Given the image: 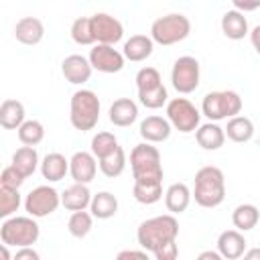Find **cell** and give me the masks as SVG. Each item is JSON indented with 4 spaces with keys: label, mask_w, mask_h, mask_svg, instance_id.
Instances as JSON below:
<instances>
[{
    "label": "cell",
    "mask_w": 260,
    "mask_h": 260,
    "mask_svg": "<svg viewBox=\"0 0 260 260\" xmlns=\"http://www.w3.org/2000/svg\"><path fill=\"white\" fill-rule=\"evenodd\" d=\"M179 236V221L175 213H165L156 217L144 219L136 230L138 246L154 254L158 248H162L169 242H177Z\"/></svg>",
    "instance_id": "cell-1"
},
{
    "label": "cell",
    "mask_w": 260,
    "mask_h": 260,
    "mask_svg": "<svg viewBox=\"0 0 260 260\" xmlns=\"http://www.w3.org/2000/svg\"><path fill=\"white\" fill-rule=\"evenodd\" d=\"M193 199L199 207L213 209L223 203L225 199V177L219 167L207 165L201 167L195 173V189H193Z\"/></svg>",
    "instance_id": "cell-2"
},
{
    "label": "cell",
    "mask_w": 260,
    "mask_h": 260,
    "mask_svg": "<svg viewBox=\"0 0 260 260\" xmlns=\"http://www.w3.org/2000/svg\"><path fill=\"white\" fill-rule=\"evenodd\" d=\"M130 169L134 181L140 183H162L165 171H162V160L160 152L152 142H140L132 148L130 152Z\"/></svg>",
    "instance_id": "cell-3"
},
{
    "label": "cell",
    "mask_w": 260,
    "mask_h": 260,
    "mask_svg": "<svg viewBox=\"0 0 260 260\" xmlns=\"http://www.w3.org/2000/svg\"><path fill=\"white\" fill-rule=\"evenodd\" d=\"M69 122L75 130H93L100 122V98L91 89H77L69 104Z\"/></svg>",
    "instance_id": "cell-4"
},
{
    "label": "cell",
    "mask_w": 260,
    "mask_h": 260,
    "mask_svg": "<svg viewBox=\"0 0 260 260\" xmlns=\"http://www.w3.org/2000/svg\"><path fill=\"white\" fill-rule=\"evenodd\" d=\"M41 236V228L37 223V217L32 215H10L0 225V240L12 248L32 246L37 244Z\"/></svg>",
    "instance_id": "cell-5"
},
{
    "label": "cell",
    "mask_w": 260,
    "mask_h": 260,
    "mask_svg": "<svg viewBox=\"0 0 260 260\" xmlns=\"http://www.w3.org/2000/svg\"><path fill=\"white\" fill-rule=\"evenodd\" d=\"M191 32V20L181 12H171L156 18L150 26V37L156 45L171 47L185 41Z\"/></svg>",
    "instance_id": "cell-6"
},
{
    "label": "cell",
    "mask_w": 260,
    "mask_h": 260,
    "mask_svg": "<svg viewBox=\"0 0 260 260\" xmlns=\"http://www.w3.org/2000/svg\"><path fill=\"white\" fill-rule=\"evenodd\" d=\"M242 98L234 89H221V91H209L205 93L201 102V112L207 116L211 122H219L232 116H238L242 112Z\"/></svg>",
    "instance_id": "cell-7"
},
{
    "label": "cell",
    "mask_w": 260,
    "mask_h": 260,
    "mask_svg": "<svg viewBox=\"0 0 260 260\" xmlns=\"http://www.w3.org/2000/svg\"><path fill=\"white\" fill-rule=\"evenodd\" d=\"M201 79V67L199 61L191 55H183L173 63L171 69V83L177 89V93H191L199 87Z\"/></svg>",
    "instance_id": "cell-8"
},
{
    "label": "cell",
    "mask_w": 260,
    "mask_h": 260,
    "mask_svg": "<svg viewBox=\"0 0 260 260\" xmlns=\"http://www.w3.org/2000/svg\"><path fill=\"white\" fill-rule=\"evenodd\" d=\"M167 118L175 130L189 134L199 128L201 114L187 98H173L167 102Z\"/></svg>",
    "instance_id": "cell-9"
},
{
    "label": "cell",
    "mask_w": 260,
    "mask_h": 260,
    "mask_svg": "<svg viewBox=\"0 0 260 260\" xmlns=\"http://www.w3.org/2000/svg\"><path fill=\"white\" fill-rule=\"evenodd\" d=\"M59 205H61V195L51 185H39V187H35L26 195V199H24V211L28 215L37 217V219L55 213Z\"/></svg>",
    "instance_id": "cell-10"
},
{
    "label": "cell",
    "mask_w": 260,
    "mask_h": 260,
    "mask_svg": "<svg viewBox=\"0 0 260 260\" xmlns=\"http://www.w3.org/2000/svg\"><path fill=\"white\" fill-rule=\"evenodd\" d=\"M124 61H126L124 53L114 49V45L98 43L89 51V63L100 73H118L124 69Z\"/></svg>",
    "instance_id": "cell-11"
},
{
    "label": "cell",
    "mask_w": 260,
    "mask_h": 260,
    "mask_svg": "<svg viewBox=\"0 0 260 260\" xmlns=\"http://www.w3.org/2000/svg\"><path fill=\"white\" fill-rule=\"evenodd\" d=\"M91 26H93V37L95 43H104V45H116L122 41L124 37V26L122 22L108 14V12H98L91 16Z\"/></svg>",
    "instance_id": "cell-12"
},
{
    "label": "cell",
    "mask_w": 260,
    "mask_h": 260,
    "mask_svg": "<svg viewBox=\"0 0 260 260\" xmlns=\"http://www.w3.org/2000/svg\"><path fill=\"white\" fill-rule=\"evenodd\" d=\"M98 158L93 152L79 150L69 158V175L75 183H91L98 173Z\"/></svg>",
    "instance_id": "cell-13"
},
{
    "label": "cell",
    "mask_w": 260,
    "mask_h": 260,
    "mask_svg": "<svg viewBox=\"0 0 260 260\" xmlns=\"http://www.w3.org/2000/svg\"><path fill=\"white\" fill-rule=\"evenodd\" d=\"M91 71H93V67L89 63V57H83V55H77V53L67 55L61 63L63 77L73 85H81V83L89 81Z\"/></svg>",
    "instance_id": "cell-14"
},
{
    "label": "cell",
    "mask_w": 260,
    "mask_h": 260,
    "mask_svg": "<svg viewBox=\"0 0 260 260\" xmlns=\"http://www.w3.org/2000/svg\"><path fill=\"white\" fill-rule=\"evenodd\" d=\"M246 246H248V242L240 230H225L217 238V250H219L221 258H228V260L242 258L246 252Z\"/></svg>",
    "instance_id": "cell-15"
},
{
    "label": "cell",
    "mask_w": 260,
    "mask_h": 260,
    "mask_svg": "<svg viewBox=\"0 0 260 260\" xmlns=\"http://www.w3.org/2000/svg\"><path fill=\"white\" fill-rule=\"evenodd\" d=\"M14 37L22 45H39L45 37V24L37 16H24L14 24Z\"/></svg>",
    "instance_id": "cell-16"
},
{
    "label": "cell",
    "mask_w": 260,
    "mask_h": 260,
    "mask_svg": "<svg viewBox=\"0 0 260 260\" xmlns=\"http://www.w3.org/2000/svg\"><path fill=\"white\" fill-rule=\"evenodd\" d=\"M171 122L169 118H162V116H146L142 122H140V136L146 140V142H165L169 136H171Z\"/></svg>",
    "instance_id": "cell-17"
},
{
    "label": "cell",
    "mask_w": 260,
    "mask_h": 260,
    "mask_svg": "<svg viewBox=\"0 0 260 260\" xmlns=\"http://www.w3.org/2000/svg\"><path fill=\"white\" fill-rule=\"evenodd\" d=\"M110 122L118 128H126L132 126L138 118V106L134 100L130 98H118L114 100V104L110 106Z\"/></svg>",
    "instance_id": "cell-18"
},
{
    "label": "cell",
    "mask_w": 260,
    "mask_h": 260,
    "mask_svg": "<svg viewBox=\"0 0 260 260\" xmlns=\"http://www.w3.org/2000/svg\"><path fill=\"white\" fill-rule=\"evenodd\" d=\"M195 140L203 150H219L225 142V130L217 122L209 120L207 124H199L195 130Z\"/></svg>",
    "instance_id": "cell-19"
},
{
    "label": "cell",
    "mask_w": 260,
    "mask_h": 260,
    "mask_svg": "<svg viewBox=\"0 0 260 260\" xmlns=\"http://www.w3.org/2000/svg\"><path fill=\"white\" fill-rule=\"evenodd\" d=\"M154 51V41L152 37H146V35H132L126 43H124V57L132 63H140L144 59H148Z\"/></svg>",
    "instance_id": "cell-20"
},
{
    "label": "cell",
    "mask_w": 260,
    "mask_h": 260,
    "mask_svg": "<svg viewBox=\"0 0 260 260\" xmlns=\"http://www.w3.org/2000/svg\"><path fill=\"white\" fill-rule=\"evenodd\" d=\"M91 197H93V195L89 193L87 183H73L71 187H67V189L61 193V205H63L67 211H79V209L89 207Z\"/></svg>",
    "instance_id": "cell-21"
},
{
    "label": "cell",
    "mask_w": 260,
    "mask_h": 260,
    "mask_svg": "<svg viewBox=\"0 0 260 260\" xmlns=\"http://www.w3.org/2000/svg\"><path fill=\"white\" fill-rule=\"evenodd\" d=\"M191 197H193V193L185 183H173L165 191V205L171 213L179 215V213L187 211V207L191 203Z\"/></svg>",
    "instance_id": "cell-22"
},
{
    "label": "cell",
    "mask_w": 260,
    "mask_h": 260,
    "mask_svg": "<svg viewBox=\"0 0 260 260\" xmlns=\"http://www.w3.org/2000/svg\"><path fill=\"white\" fill-rule=\"evenodd\" d=\"M67 173H69V160L61 152H49L41 160V175L49 183H57V181L65 179Z\"/></svg>",
    "instance_id": "cell-23"
},
{
    "label": "cell",
    "mask_w": 260,
    "mask_h": 260,
    "mask_svg": "<svg viewBox=\"0 0 260 260\" xmlns=\"http://www.w3.org/2000/svg\"><path fill=\"white\" fill-rule=\"evenodd\" d=\"M26 120V112L22 102L18 100H4L0 106V126L6 130H18Z\"/></svg>",
    "instance_id": "cell-24"
},
{
    "label": "cell",
    "mask_w": 260,
    "mask_h": 260,
    "mask_svg": "<svg viewBox=\"0 0 260 260\" xmlns=\"http://www.w3.org/2000/svg\"><path fill=\"white\" fill-rule=\"evenodd\" d=\"M221 32L228 37V39H232V41H240V39H244L250 30H248V20H246V16H244V12H240V10H228L223 16H221Z\"/></svg>",
    "instance_id": "cell-25"
},
{
    "label": "cell",
    "mask_w": 260,
    "mask_h": 260,
    "mask_svg": "<svg viewBox=\"0 0 260 260\" xmlns=\"http://www.w3.org/2000/svg\"><path fill=\"white\" fill-rule=\"evenodd\" d=\"M24 179L26 177H30L35 171H37V167L41 165L39 162V152H37V148L35 146H20V148H16L14 150V154H12V162H10Z\"/></svg>",
    "instance_id": "cell-26"
},
{
    "label": "cell",
    "mask_w": 260,
    "mask_h": 260,
    "mask_svg": "<svg viewBox=\"0 0 260 260\" xmlns=\"http://www.w3.org/2000/svg\"><path fill=\"white\" fill-rule=\"evenodd\" d=\"M225 130V136L232 140V142H238V144H244L248 140H252L254 136V124L250 118L246 116H232L228 120V126L223 128Z\"/></svg>",
    "instance_id": "cell-27"
},
{
    "label": "cell",
    "mask_w": 260,
    "mask_h": 260,
    "mask_svg": "<svg viewBox=\"0 0 260 260\" xmlns=\"http://www.w3.org/2000/svg\"><path fill=\"white\" fill-rule=\"evenodd\" d=\"M89 211L93 213V217L98 219H110L118 213V199L114 193L110 191H100L91 197L89 203Z\"/></svg>",
    "instance_id": "cell-28"
},
{
    "label": "cell",
    "mask_w": 260,
    "mask_h": 260,
    "mask_svg": "<svg viewBox=\"0 0 260 260\" xmlns=\"http://www.w3.org/2000/svg\"><path fill=\"white\" fill-rule=\"evenodd\" d=\"M260 221V211L256 205L252 203H240L234 211H232V223L236 230L240 232H250L258 225Z\"/></svg>",
    "instance_id": "cell-29"
},
{
    "label": "cell",
    "mask_w": 260,
    "mask_h": 260,
    "mask_svg": "<svg viewBox=\"0 0 260 260\" xmlns=\"http://www.w3.org/2000/svg\"><path fill=\"white\" fill-rule=\"evenodd\" d=\"M98 165H100V171H102L108 179L120 177V175L124 173V169H126V154H124V148L118 146V148H116L114 152H110L108 156L100 158Z\"/></svg>",
    "instance_id": "cell-30"
},
{
    "label": "cell",
    "mask_w": 260,
    "mask_h": 260,
    "mask_svg": "<svg viewBox=\"0 0 260 260\" xmlns=\"http://www.w3.org/2000/svg\"><path fill=\"white\" fill-rule=\"evenodd\" d=\"M132 195L142 205H154L156 201L162 199V183H140V181H134Z\"/></svg>",
    "instance_id": "cell-31"
},
{
    "label": "cell",
    "mask_w": 260,
    "mask_h": 260,
    "mask_svg": "<svg viewBox=\"0 0 260 260\" xmlns=\"http://www.w3.org/2000/svg\"><path fill=\"white\" fill-rule=\"evenodd\" d=\"M93 228V213L91 211H85V209H79V211H73L69 221H67V230L73 238L81 240L85 238Z\"/></svg>",
    "instance_id": "cell-32"
},
{
    "label": "cell",
    "mask_w": 260,
    "mask_h": 260,
    "mask_svg": "<svg viewBox=\"0 0 260 260\" xmlns=\"http://www.w3.org/2000/svg\"><path fill=\"white\" fill-rule=\"evenodd\" d=\"M71 39L77 45H93L95 37H93V26H91V16H79L73 20L71 24Z\"/></svg>",
    "instance_id": "cell-33"
},
{
    "label": "cell",
    "mask_w": 260,
    "mask_h": 260,
    "mask_svg": "<svg viewBox=\"0 0 260 260\" xmlns=\"http://www.w3.org/2000/svg\"><path fill=\"white\" fill-rule=\"evenodd\" d=\"M45 138V126L39 120H24L18 128V140L26 146H37Z\"/></svg>",
    "instance_id": "cell-34"
},
{
    "label": "cell",
    "mask_w": 260,
    "mask_h": 260,
    "mask_svg": "<svg viewBox=\"0 0 260 260\" xmlns=\"http://www.w3.org/2000/svg\"><path fill=\"white\" fill-rule=\"evenodd\" d=\"M138 102L148 108V110H158L162 108L167 102H169V93H167V87L160 83L156 87H150V89H142L138 91Z\"/></svg>",
    "instance_id": "cell-35"
},
{
    "label": "cell",
    "mask_w": 260,
    "mask_h": 260,
    "mask_svg": "<svg viewBox=\"0 0 260 260\" xmlns=\"http://www.w3.org/2000/svg\"><path fill=\"white\" fill-rule=\"evenodd\" d=\"M118 146H120L118 144V138L112 132H98L91 138V152L95 154L98 160L104 158V156H108L110 152H114Z\"/></svg>",
    "instance_id": "cell-36"
},
{
    "label": "cell",
    "mask_w": 260,
    "mask_h": 260,
    "mask_svg": "<svg viewBox=\"0 0 260 260\" xmlns=\"http://www.w3.org/2000/svg\"><path fill=\"white\" fill-rule=\"evenodd\" d=\"M20 207V193L18 189L12 187H2L0 185V217H10L18 211Z\"/></svg>",
    "instance_id": "cell-37"
},
{
    "label": "cell",
    "mask_w": 260,
    "mask_h": 260,
    "mask_svg": "<svg viewBox=\"0 0 260 260\" xmlns=\"http://www.w3.org/2000/svg\"><path fill=\"white\" fill-rule=\"evenodd\" d=\"M160 83H162V77H160L158 69H154V67H142V69L136 73V87H138V91L156 87V85H160Z\"/></svg>",
    "instance_id": "cell-38"
},
{
    "label": "cell",
    "mask_w": 260,
    "mask_h": 260,
    "mask_svg": "<svg viewBox=\"0 0 260 260\" xmlns=\"http://www.w3.org/2000/svg\"><path fill=\"white\" fill-rule=\"evenodd\" d=\"M24 183V177L12 167V165H8L4 171H2V175H0V185L2 187H12V189H20V185Z\"/></svg>",
    "instance_id": "cell-39"
},
{
    "label": "cell",
    "mask_w": 260,
    "mask_h": 260,
    "mask_svg": "<svg viewBox=\"0 0 260 260\" xmlns=\"http://www.w3.org/2000/svg\"><path fill=\"white\" fill-rule=\"evenodd\" d=\"M156 260H175L179 256V248H177V242H169L165 244L162 248H158L154 254H152Z\"/></svg>",
    "instance_id": "cell-40"
},
{
    "label": "cell",
    "mask_w": 260,
    "mask_h": 260,
    "mask_svg": "<svg viewBox=\"0 0 260 260\" xmlns=\"http://www.w3.org/2000/svg\"><path fill=\"white\" fill-rule=\"evenodd\" d=\"M232 4L240 12H254L260 8V0H232Z\"/></svg>",
    "instance_id": "cell-41"
},
{
    "label": "cell",
    "mask_w": 260,
    "mask_h": 260,
    "mask_svg": "<svg viewBox=\"0 0 260 260\" xmlns=\"http://www.w3.org/2000/svg\"><path fill=\"white\" fill-rule=\"evenodd\" d=\"M24 258H28V260H39L41 256H39L37 250H32V246H22V248H18V250L14 252V260H24Z\"/></svg>",
    "instance_id": "cell-42"
},
{
    "label": "cell",
    "mask_w": 260,
    "mask_h": 260,
    "mask_svg": "<svg viewBox=\"0 0 260 260\" xmlns=\"http://www.w3.org/2000/svg\"><path fill=\"white\" fill-rule=\"evenodd\" d=\"M124 258H148V250H122L118 254V260H124Z\"/></svg>",
    "instance_id": "cell-43"
},
{
    "label": "cell",
    "mask_w": 260,
    "mask_h": 260,
    "mask_svg": "<svg viewBox=\"0 0 260 260\" xmlns=\"http://www.w3.org/2000/svg\"><path fill=\"white\" fill-rule=\"evenodd\" d=\"M250 41H252V47L256 49V53L260 55V24L250 30Z\"/></svg>",
    "instance_id": "cell-44"
},
{
    "label": "cell",
    "mask_w": 260,
    "mask_h": 260,
    "mask_svg": "<svg viewBox=\"0 0 260 260\" xmlns=\"http://www.w3.org/2000/svg\"><path fill=\"white\" fill-rule=\"evenodd\" d=\"M199 260H221V254H219V250L217 252L207 250V252H201L199 254Z\"/></svg>",
    "instance_id": "cell-45"
},
{
    "label": "cell",
    "mask_w": 260,
    "mask_h": 260,
    "mask_svg": "<svg viewBox=\"0 0 260 260\" xmlns=\"http://www.w3.org/2000/svg\"><path fill=\"white\" fill-rule=\"evenodd\" d=\"M244 258H246V260H260V248L246 250V252H244Z\"/></svg>",
    "instance_id": "cell-46"
},
{
    "label": "cell",
    "mask_w": 260,
    "mask_h": 260,
    "mask_svg": "<svg viewBox=\"0 0 260 260\" xmlns=\"http://www.w3.org/2000/svg\"><path fill=\"white\" fill-rule=\"evenodd\" d=\"M0 256H2V260H10V252H8V244H4V242H2V246H0Z\"/></svg>",
    "instance_id": "cell-47"
}]
</instances>
